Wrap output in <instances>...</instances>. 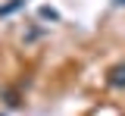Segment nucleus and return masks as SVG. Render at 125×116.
Returning a JSON list of instances; mask_svg holds the SVG:
<instances>
[{
	"mask_svg": "<svg viewBox=\"0 0 125 116\" xmlns=\"http://www.w3.org/2000/svg\"><path fill=\"white\" fill-rule=\"evenodd\" d=\"M109 85H113V88H125V63L109 69Z\"/></svg>",
	"mask_w": 125,
	"mask_h": 116,
	"instance_id": "obj_1",
	"label": "nucleus"
},
{
	"mask_svg": "<svg viewBox=\"0 0 125 116\" xmlns=\"http://www.w3.org/2000/svg\"><path fill=\"white\" fill-rule=\"evenodd\" d=\"M22 3H25V0H10L6 6H0V16H10V13H16V10H19Z\"/></svg>",
	"mask_w": 125,
	"mask_h": 116,
	"instance_id": "obj_2",
	"label": "nucleus"
},
{
	"mask_svg": "<svg viewBox=\"0 0 125 116\" xmlns=\"http://www.w3.org/2000/svg\"><path fill=\"white\" fill-rule=\"evenodd\" d=\"M41 16H44V19H56V13H53L50 6H44V10H41Z\"/></svg>",
	"mask_w": 125,
	"mask_h": 116,
	"instance_id": "obj_3",
	"label": "nucleus"
},
{
	"mask_svg": "<svg viewBox=\"0 0 125 116\" xmlns=\"http://www.w3.org/2000/svg\"><path fill=\"white\" fill-rule=\"evenodd\" d=\"M116 3H119V6H125V0H116Z\"/></svg>",
	"mask_w": 125,
	"mask_h": 116,
	"instance_id": "obj_4",
	"label": "nucleus"
}]
</instances>
